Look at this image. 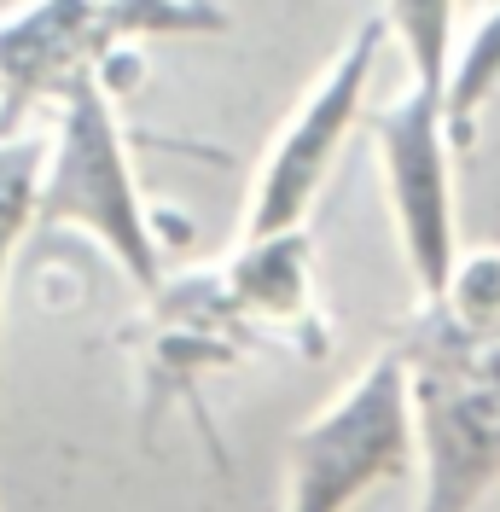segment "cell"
Returning a JSON list of instances; mask_svg holds the SVG:
<instances>
[{
	"label": "cell",
	"mask_w": 500,
	"mask_h": 512,
	"mask_svg": "<svg viewBox=\"0 0 500 512\" xmlns=\"http://www.w3.org/2000/svg\"><path fill=\"white\" fill-rule=\"evenodd\" d=\"M396 350L419 437L413 512H477L500 489V320L460 326L419 303Z\"/></svg>",
	"instance_id": "1"
},
{
	"label": "cell",
	"mask_w": 500,
	"mask_h": 512,
	"mask_svg": "<svg viewBox=\"0 0 500 512\" xmlns=\"http://www.w3.org/2000/svg\"><path fill=\"white\" fill-rule=\"evenodd\" d=\"M76 227L128 274V286L157 297L169 286V256L146 210V192L128 158V134L117 117V82L88 76L59 99V123L47 134V169H41V204L35 233Z\"/></svg>",
	"instance_id": "2"
},
{
	"label": "cell",
	"mask_w": 500,
	"mask_h": 512,
	"mask_svg": "<svg viewBox=\"0 0 500 512\" xmlns=\"http://www.w3.org/2000/svg\"><path fill=\"white\" fill-rule=\"evenodd\" d=\"M216 0H30L0 24V117L59 105L76 82L111 76L134 41L221 35Z\"/></svg>",
	"instance_id": "3"
},
{
	"label": "cell",
	"mask_w": 500,
	"mask_h": 512,
	"mask_svg": "<svg viewBox=\"0 0 500 512\" xmlns=\"http://www.w3.org/2000/svg\"><path fill=\"white\" fill-rule=\"evenodd\" d=\"M500 94V0L471 18L466 41H454V64H448V88H442V111H448V134L466 152L483 105Z\"/></svg>",
	"instance_id": "7"
},
{
	"label": "cell",
	"mask_w": 500,
	"mask_h": 512,
	"mask_svg": "<svg viewBox=\"0 0 500 512\" xmlns=\"http://www.w3.org/2000/svg\"><path fill=\"white\" fill-rule=\"evenodd\" d=\"M413 466H419L413 390L402 350L390 344L291 431L285 512H355L384 483H407Z\"/></svg>",
	"instance_id": "4"
},
{
	"label": "cell",
	"mask_w": 500,
	"mask_h": 512,
	"mask_svg": "<svg viewBox=\"0 0 500 512\" xmlns=\"http://www.w3.org/2000/svg\"><path fill=\"white\" fill-rule=\"evenodd\" d=\"M378 175L390 198V222L402 262L419 286V303H437L460 268V216H454V134L437 88L407 82L384 111H373Z\"/></svg>",
	"instance_id": "6"
},
{
	"label": "cell",
	"mask_w": 500,
	"mask_h": 512,
	"mask_svg": "<svg viewBox=\"0 0 500 512\" xmlns=\"http://www.w3.org/2000/svg\"><path fill=\"white\" fill-rule=\"evenodd\" d=\"M41 169H47V134H6L0 128V338H6V280H12L18 245L35 233Z\"/></svg>",
	"instance_id": "8"
},
{
	"label": "cell",
	"mask_w": 500,
	"mask_h": 512,
	"mask_svg": "<svg viewBox=\"0 0 500 512\" xmlns=\"http://www.w3.org/2000/svg\"><path fill=\"white\" fill-rule=\"evenodd\" d=\"M384 24L407 59V82L442 94L460 41V0H384Z\"/></svg>",
	"instance_id": "9"
},
{
	"label": "cell",
	"mask_w": 500,
	"mask_h": 512,
	"mask_svg": "<svg viewBox=\"0 0 500 512\" xmlns=\"http://www.w3.org/2000/svg\"><path fill=\"white\" fill-rule=\"evenodd\" d=\"M384 41H390L384 12L367 18V24H355V35L338 47V59L320 70V82L303 94V105L285 117V128L274 134L268 158L256 169V187H250L245 239L297 233L309 222L314 198L326 187L344 140L355 134L361 111H367V88H373V70L384 59Z\"/></svg>",
	"instance_id": "5"
}]
</instances>
